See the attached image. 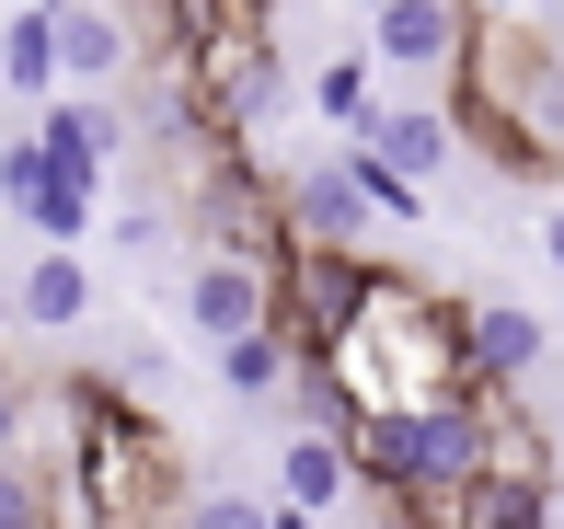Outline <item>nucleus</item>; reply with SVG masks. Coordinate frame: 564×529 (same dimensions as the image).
I'll list each match as a JSON object with an SVG mask.
<instances>
[{
	"label": "nucleus",
	"mask_w": 564,
	"mask_h": 529,
	"mask_svg": "<svg viewBox=\"0 0 564 529\" xmlns=\"http://www.w3.org/2000/svg\"><path fill=\"white\" fill-rule=\"evenodd\" d=\"M438 115L460 150H484L519 185H564V46L530 12H473L438 69Z\"/></svg>",
	"instance_id": "1"
},
{
	"label": "nucleus",
	"mask_w": 564,
	"mask_h": 529,
	"mask_svg": "<svg viewBox=\"0 0 564 529\" xmlns=\"http://www.w3.org/2000/svg\"><path fill=\"white\" fill-rule=\"evenodd\" d=\"M300 368H312L346 415L460 392V381H473V368H460V299L438 288V276H415V265H380L369 299L335 322V345H323V357H300Z\"/></svg>",
	"instance_id": "2"
},
{
	"label": "nucleus",
	"mask_w": 564,
	"mask_h": 529,
	"mask_svg": "<svg viewBox=\"0 0 564 529\" xmlns=\"http://www.w3.org/2000/svg\"><path fill=\"white\" fill-rule=\"evenodd\" d=\"M369 276L380 265L357 254V242H300L289 231V254L265 265V322L289 334V357H323V345H335V322L369 299Z\"/></svg>",
	"instance_id": "3"
},
{
	"label": "nucleus",
	"mask_w": 564,
	"mask_h": 529,
	"mask_svg": "<svg viewBox=\"0 0 564 529\" xmlns=\"http://www.w3.org/2000/svg\"><path fill=\"white\" fill-rule=\"evenodd\" d=\"M185 104H196V128H265L276 23H196L185 35Z\"/></svg>",
	"instance_id": "4"
},
{
	"label": "nucleus",
	"mask_w": 564,
	"mask_h": 529,
	"mask_svg": "<svg viewBox=\"0 0 564 529\" xmlns=\"http://www.w3.org/2000/svg\"><path fill=\"white\" fill-rule=\"evenodd\" d=\"M553 357L542 311H519V299H460V368H473L484 392H530Z\"/></svg>",
	"instance_id": "5"
},
{
	"label": "nucleus",
	"mask_w": 564,
	"mask_h": 529,
	"mask_svg": "<svg viewBox=\"0 0 564 529\" xmlns=\"http://www.w3.org/2000/svg\"><path fill=\"white\" fill-rule=\"evenodd\" d=\"M460 23H473V0H369V58L403 69V81H438Z\"/></svg>",
	"instance_id": "6"
},
{
	"label": "nucleus",
	"mask_w": 564,
	"mask_h": 529,
	"mask_svg": "<svg viewBox=\"0 0 564 529\" xmlns=\"http://www.w3.org/2000/svg\"><path fill=\"white\" fill-rule=\"evenodd\" d=\"M173 299H185V334L196 345H230V334L265 322V265H253V254H196V276Z\"/></svg>",
	"instance_id": "7"
},
{
	"label": "nucleus",
	"mask_w": 564,
	"mask_h": 529,
	"mask_svg": "<svg viewBox=\"0 0 564 529\" xmlns=\"http://www.w3.org/2000/svg\"><path fill=\"white\" fill-rule=\"evenodd\" d=\"M46 173H58V196H82V208H105V162H116V115L105 104H46Z\"/></svg>",
	"instance_id": "8"
},
{
	"label": "nucleus",
	"mask_w": 564,
	"mask_h": 529,
	"mask_svg": "<svg viewBox=\"0 0 564 529\" xmlns=\"http://www.w3.org/2000/svg\"><path fill=\"white\" fill-rule=\"evenodd\" d=\"M0 196H12V219H23L35 242H93V208H82V196H58L46 139H12V150H0Z\"/></svg>",
	"instance_id": "9"
},
{
	"label": "nucleus",
	"mask_w": 564,
	"mask_h": 529,
	"mask_svg": "<svg viewBox=\"0 0 564 529\" xmlns=\"http://www.w3.org/2000/svg\"><path fill=\"white\" fill-rule=\"evenodd\" d=\"M12 322H35V334H82V322H93V265H82V242H46V254L12 276Z\"/></svg>",
	"instance_id": "10"
},
{
	"label": "nucleus",
	"mask_w": 564,
	"mask_h": 529,
	"mask_svg": "<svg viewBox=\"0 0 564 529\" xmlns=\"http://www.w3.org/2000/svg\"><path fill=\"white\" fill-rule=\"evenodd\" d=\"M357 139H369L392 173H415V185H438V173L460 162V139H449L438 104H369V115H357Z\"/></svg>",
	"instance_id": "11"
},
{
	"label": "nucleus",
	"mask_w": 564,
	"mask_h": 529,
	"mask_svg": "<svg viewBox=\"0 0 564 529\" xmlns=\"http://www.w3.org/2000/svg\"><path fill=\"white\" fill-rule=\"evenodd\" d=\"M357 495V461H346V426H300L289 449H276V507H346Z\"/></svg>",
	"instance_id": "12"
},
{
	"label": "nucleus",
	"mask_w": 564,
	"mask_h": 529,
	"mask_svg": "<svg viewBox=\"0 0 564 529\" xmlns=\"http://www.w3.org/2000/svg\"><path fill=\"white\" fill-rule=\"evenodd\" d=\"M127 12H105V0H58V81H82V92H105L116 69H127Z\"/></svg>",
	"instance_id": "13"
},
{
	"label": "nucleus",
	"mask_w": 564,
	"mask_h": 529,
	"mask_svg": "<svg viewBox=\"0 0 564 529\" xmlns=\"http://www.w3.org/2000/svg\"><path fill=\"white\" fill-rule=\"evenodd\" d=\"M0 81L23 104L58 92V0H0Z\"/></svg>",
	"instance_id": "14"
},
{
	"label": "nucleus",
	"mask_w": 564,
	"mask_h": 529,
	"mask_svg": "<svg viewBox=\"0 0 564 529\" xmlns=\"http://www.w3.org/2000/svg\"><path fill=\"white\" fill-rule=\"evenodd\" d=\"M473 392H484V381H473ZM484 472L553 484V426L530 415V392H484Z\"/></svg>",
	"instance_id": "15"
},
{
	"label": "nucleus",
	"mask_w": 564,
	"mask_h": 529,
	"mask_svg": "<svg viewBox=\"0 0 564 529\" xmlns=\"http://www.w3.org/2000/svg\"><path fill=\"white\" fill-rule=\"evenodd\" d=\"M208 357H219V392H230V403H253V415H265V403L300 381V357H289V334H276V322H253V334L208 345Z\"/></svg>",
	"instance_id": "16"
},
{
	"label": "nucleus",
	"mask_w": 564,
	"mask_h": 529,
	"mask_svg": "<svg viewBox=\"0 0 564 529\" xmlns=\"http://www.w3.org/2000/svg\"><path fill=\"white\" fill-rule=\"evenodd\" d=\"M335 162H346V185H357V208H369V219H392V231H415V219H426V185H415V173H392L369 139H346Z\"/></svg>",
	"instance_id": "17"
},
{
	"label": "nucleus",
	"mask_w": 564,
	"mask_h": 529,
	"mask_svg": "<svg viewBox=\"0 0 564 529\" xmlns=\"http://www.w3.org/2000/svg\"><path fill=\"white\" fill-rule=\"evenodd\" d=\"M0 529H46V472L23 449H0Z\"/></svg>",
	"instance_id": "18"
},
{
	"label": "nucleus",
	"mask_w": 564,
	"mask_h": 529,
	"mask_svg": "<svg viewBox=\"0 0 564 529\" xmlns=\"http://www.w3.org/2000/svg\"><path fill=\"white\" fill-rule=\"evenodd\" d=\"M312 115H335V128H357V115H369V58H335L312 81Z\"/></svg>",
	"instance_id": "19"
},
{
	"label": "nucleus",
	"mask_w": 564,
	"mask_h": 529,
	"mask_svg": "<svg viewBox=\"0 0 564 529\" xmlns=\"http://www.w3.org/2000/svg\"><path fill=\"white\" fill-rule=\"evenodd\" d=\"M173 529H265V495H185Z\"/></svg>",
	"instance_id": "20"
},
{
	"label": "nucleus",
	"mask_w": 564,
	"mask_h": 529,
	"mask_svg": "<svg viewBox=\"0 0 564 529\" xmlns=\"http://www.w3.org/2000/svg\"><path fill=\"white\" fill-rule=\"evenodd\" d=\"M12 426H23V381L0 368V449H12Z\"/></svg>",
	"instance_id": "21"
},
{
	"label": "nucleus",
	"mask_w": 564,
	"mask_h": 529,
	"mask_svg": "<svg viewBox=\"0 0 564 529\" xmlns=\"http://www.w3.org/2000/svg\"><path fill=\"white\" fill-rule=\"evenodd\" d=\"M542 254L564 265V196H553V208H542Z\"/></svg>",
	"instance_id": "22"
},
{
	"label": "nucleus",
	"mask_w": 564,
	"mask_h": 529,
	"mask_svg": "<svg viewBox=\"0 0 564 529\" xmlns=\"http://www.w3.org/2000/svg\"><path fill=\"white\" fill-rule=\"evenodd\" d=\"M265 529H323V518L312 507H265Z\"/></svg>",
	"instance_id": "23"
},
{
	"label": "nucleus",
	"mask_w": 564,
	"mask_h": 529,
	"mask_svg": "<svg viewBox=\"0 0 564 529\" xmlns=\"http://www.w3.org/2000/svg\"><path fill=\"white\" fill-rule=\"evenodd\" d=\"M0 334H12V276H0Z\"/></svg>",
	"instance_id": "24"
},
{
	"label": "nucleus",
	"mask_w": 564,
	"mask_h": 529,
	"mask_svg": "<svg viewBox=\"0 0 564 529\" xmlns=\"http://www.w3.org/2000/svg\"><path fill=\"white\" fill-rule=\"evenodd\" d=\"M473 12H530V0H473Z\"/></svg>",
	"instance_id": "25"
}]
</instances>
